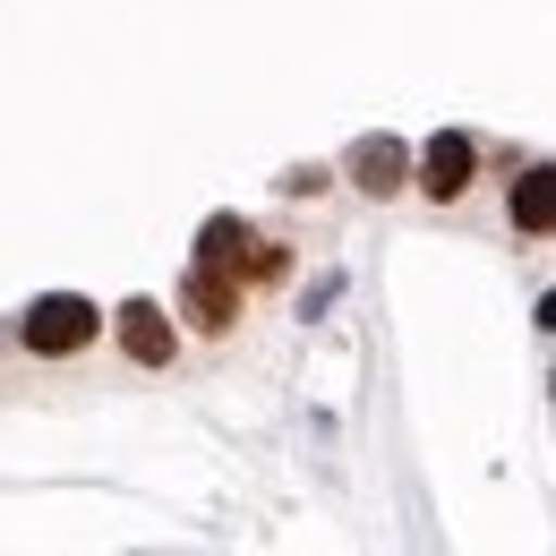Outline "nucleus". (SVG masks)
I'll list each match as a JSON object with an SVG mask.
<instances>
[{
	"label": "nucleus",
	"mask_w": 556,
	"mask_h": 556,
	"mask_svg": "<svg viewBox=\"0 0 556 556\" xmlns=\"http://www.w3.org/2000/svg\"><path fill=\"white\" fill-rule=\"evenodd\" d=\"M0 386L9 394H77L103 386V308L86 291H35L0 317Z\"/></svg>",
	"instance_id": "f257e3e1"
},
{
	"label": "nucleus",
	"mask_w": 556,
	"mask_h": 556,
	"mask_svg": "<svg viewBox=\"0 0 556 556\" xmlns=\"http://www.w3.org/2000/svg\"><path fill=\"white\" fill-rule=\"evenodd\" d=\"M189 359L198 351H189V334L172 326V308L154 291H129V300L103 308V377H121V386H180Z\"/></svg>",
	"instance_id": "f03ea898"
},
{
	"label": "nucleus",
	"mask_w": 556,
	"mask_h": 556,
	"mask_svg": "<svg viewBox=\"0 0 556 556\" xmlns=\"http://www.w3.org/2000/svg\"><path fill=\"white\" fill-rule=\"evenodd\" d=\"M163 308H172V326L189 334L198 359H231V351L249 343V317H257V300L240 291V275H231V266H206V257L180 266V282H172Z\"/></svg>",
	"instance_id": "7ed1b4c3"
},
{
	"label": "nucleus",
	"mask_w": 556,
	"mask_h": 556,
	"mask_svg": "<svg viewBox=\"0 0 556 556\" xmlns=\"http://www.w3.org/2000/svg\"><path fill=\"white\" fill-rule=\"evenodd\" d=\"M480 189H488V138L480 129H437V138L412 146V189H403V206L437 214V223H463Z\"/></svg>",
	"instance_id": "20e7f679"
},
{
	"label": "nucleus",
	"mask_w": 556,
	"mask_h": 556,
	"mask_svg": "<svg viewBox=\"0 0 556 556\" xmlns=\"http://www.w3.org/2000/svg\"><path fill=\"white\" fill-rule=\"evenodd\" d=\"M488 180H496V223L514 249H540L556 231V163L531 146H488Z\"/></svg>",
	"instance_id": "39448f33"
},
{
	"label": "nucleus",
	"mask_w": 556,
	"mask_h": 556,
	"mask_svg": "<svg viewBox=\"0 0 556 556\" xmlns=\"http://www.w3.org/2000/svg\"><path fill=\"white\" fill-rule=\"evenodd\" d=\"M334 189L359 198V206H403V189H412V138H394V129H359V138L334 154Z\"/></svg>",
	"instance_id": "423d86ee"
},
{
	"label": "nucleus",
	"mask_w": 556,
	"mask_h": 556,
	"mask_svg": "<svg viewBox=\"0 0 556 556\" xmlns=\"http://www.w3.org/2000/svg\"><path fill=\"white\" fill-rule=\"evenodd\" d=\"M300 231L291 223H257V214H240V240H231V275H240V291L249 300H275V291H291V275H300Z\"/></svg>",
	"instance_id": "0eeeda50"
},
{
	"label": "nucleus",
	"mask_w": 556,
	"mask_h": 556,
	"mask_svg": "<svg viewBox=\"0 0 556 556\" xmlns=\"http://www.w3.org/2000/svg\"><path fill=\"white\" fill-rule=\"evenodd\" d=\"M275 198L282 206H334V198H343V189H334V163H282Z\"/></svg>",
	"instance_id": "6e6552de"
}]
</instances>
